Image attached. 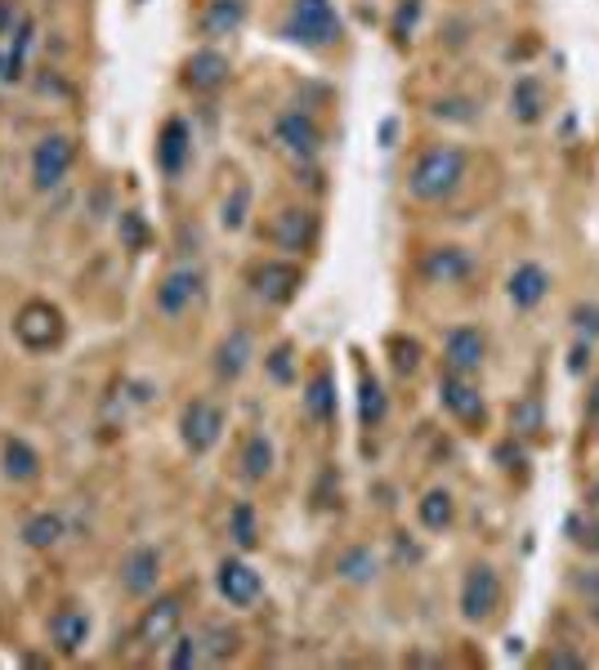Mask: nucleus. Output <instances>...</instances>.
I'll use <instances>...</instances> for the list:
<instances>
[{"label": "nucleus", "mask_w": 599, "mask_h": 670, "mask_svg": "<svg viewBox=\"0 0 599 670\" xmlns=\"http://www.w3.org/2000/svg\"><path fill=\"white\" fill-rule=\"evenodd\" d=\"M460 179H466V153L452 148V143H439V148H426L407 175V193L417 202H447Z\"/></svg>", "instance_id": "obj_1"}, {"label": "nucleus", "mask_w": 599, "mask_h": 670, "mask_svg": "<svg viewBox=\"0 0 599 670\" xmlns=\"http://www.w3.org/2000/svg\"><path fill=\"white\" fill-rule=\"evenodd\" d=\"M283 32L287 40L304 45V50H327V45L340 40V14L332 0H291Z\"/></svg>", "instance_id": "obj_2"}, {"label": "nucleus", "mask_w": 599, "mask_h": 670, "mask_svg": "<svg viewBox=\"0 0 599 670\" xmlns=\"http://www.w3.org/2000/svg\"><path fill=\"white\" fill-rule=\"evenodd\" d=\"M63 335H68V322H63V313L50 300H27L14 313V340L27 354H50V349H59Z\"/></svg>", "instance_id": "obj_3"}, {"label": "nucleus", "mask_w": 599, "mask_h": 670, "mask_svg": "<svg viewBox=\"0 0 599 670\" xmlns=\"http://www.w3.org/2000/svg\"><path fill=\"white\" fill-rule=\"evenodd\" d=\"M224 424H228V416H224L219 403L193 398L189 407H183V416H179V439H183V447H189L193 456H206L224 439Z\"/></svg>", "instance_id": "obj_4"}, {"label": "nucleus", "mask_w": 599, "mask_h": 670, "mask_svg": "<svg viewBox=\"0 0 599 670\" xmlns=\"http://www.w3.org/2000/svg\"><path fill=\"white\" fill-rule=\"evenodd\" d=\"M76 161V139L72 134H45L36 148H32V188L36 193H50L68 179Z\"/></svg>", "instance_id": "obj_5"}, {"label": "nucleus", "mask_w": 599, "mask_h": 670, "mask_svg": "<svg viewBox=\"0 0 599 670\" xmlns=\"http://www.w3.org/2000/svg\"><path fill=\"white\" fill-rule=\"evenodd\" d=\"M179 621H183V595H157L140 621H134V644L144 648H166L179 635Z\"/></svg>", "instance_id": "obj_6"}, {"label": "nucleus", "mask_w": 599, "mask_h": 670, "mask_svg": "<svg viewBox=\"0 0 599 670\" xmlns=\"http://www.w3.org/2000/svg\"><path fill=\"white\" fill-rule=\"evenodd\" d=\"M157 582H161V550H157V546H134V550H125V559H121V567H117L121 595L148 599V595L157 590Z\"/></svg>", "instance_id": "obj_7"}, {"label": "nucleus", "mask_w": 599, "mask_h": 670, "mask_svg": "<svg viewBox=\"0 0 599 670\" xmlns=\"http://www.w3.org/2000/svg\"><path fill=\"white\" fill-rule=\"evenodd\" d=\"M273 143H278V148H283L296 166H304V161H313L318 148H322V130L313 125L309 112H283L278 121H273Z\"/></svg>", "instance_id": "obj_8"}, {"label": "nucleus", "mask_w": 599, "mask_h": 670, "mask_svg": "<svg viewBox=\"0 0 599 670\" xmlns=\"http://www.w3.org/2000/svg\"><path fill=\"white\" fill-rule=\"evenodd\" d=\"M251 286H255V296L268 300V304H291L300 296V286H304V273L291 260H264V264L251 268Z\"/></svg>", "instance_id": "obj_9"}, {"label": "nucleus", "mask_w": 599, "mask_h": 670, "mask_svg": "<svg viewBox=\"0 0 599 670\" xmlns=\"http://www.w3.org/2000/svg\"><path fill=\"white\" fill-rule=\"evenodd\" d=\"M501 608V577L488 563H475L460 582V617L466 621H488Z\"/></svg>", "instance_id": "obj_10"}, {"label": "nucleus", "mask_w": 599, "mask_h": 670, "mask_svg": "<svg viewBox=\"0 0 599 670\" xmlns=\"http://www.w3.org/2000/svg\"><path fill=\"white\" fill-rule=\"evenodd\" d=\"M215 586H219V595H224L228 608H255L260 595H264L260 572L247 559H224L219 572H215Z\"/></svg>", "instance_id": "obj_11"}, {"label": "nucleus", "mask_w": 599, "mask_h": 670, "mask_svg": "<svg viewBox=\"0 0 599 670\" xmlns=\"http://www.w3.org/2000/svg\"><path fill=\"white\" fill-rule=\"evenodd\" d=\"M197 296H202V273H197V268H170V273L157 282L153 304H157L161 318H183V313L193 309Z\"/></svg>", "instance_id": "obj_12"}, {"label": "nucleus", "mask_w": 599, "mask_h": 670, "mask_svg": "<svg viewBox=\"0 0 599 670\" xmlns=\"http://www.w3.org/2000/svg\"><path fill=\"white\" fill-rule=\"evenodd\" d=\"M89 612L85 608H76V603H63V608H55V617H50V648L59 653V657H81L85 653V644H89Z\"/></svg>", "instance_id": "obj_13"}, {"label": "nucleus", "mask_w": 599, "mask_h": 670, "mask_svg": "<svg viewBox=\"0 0 599 670\" xmlns=\"http://www.w3.org/2000/svg\"><path fill=\"white\" fill-rule=\"evenodd\" d=\"M228 72H233L228 55H219V50H193L189 59H183V68H179V81H183V89H193V94H215V89L228 85Z\"/></svg>", "instance_id": "obj_14"}, {"label": "nucleus", "mask_w": 599, "mask_h": 670, "mask_svg": "<svg viewBox=\"0 0 599 670\" xmlns=\"http://www.w3.org/2000/svg\"><path fill=\"white\" fill-rule=\"evenodd\" d=\"M483 354H488V345H483V335L475 326H452L447 331V340H443V367L452 375H475L483 367Z\"/></svg>", "instance_id": "obj_15"}, {"label": "nucleus", "mask_w": 599, "mask_h": 670, "mask_svg": "<svg viewBox=\"0 0 599 670\" xmlns=\"http://www.w3.org/2000/svg\"><path fill=\"white\" fill-rule=\"evenodd\" d=\"M439 403L460 420V424H483V394L470 385V375H443L439 380Z\"/></svg>", "instance_id": "obj_16"}, {"label": "nucleus", "mask_w": 599, "mask_h": 670, "mask_svg": "<svg viewBox=\"0 0 599 670\" xmlns=\"http://www.w3.org/2000/svg\"><path fill=\"white\" fill-rule=\"evenodd\" d=\"M255 358V340H251V331L247 326H233L224 335V340L215 345V375L224 380V385H233V380H242V371L251 367Z\"/></svg>", "instance_id": "obj_17"}, {"label": "nucleus", "mask_w": 599, "mask_h": 670, "mask_svg": "<svg viewBox=\"0 0 599 670\" xmlns=\"http://www.w3.org/2000/svg\"><path fill=\"white\" fill-rule=\"evenodd\" d=\"M189 157H193V130H189V121L170 117L157 134V166H161V175L175 179V175H183Z\"/></svg>", "instance_id": "obj_18"}, {"label": "nucleus", "mask_w": 599, "mask_h": 670, "mask_svg": "<svg viewBox=\"0 0 599 670\" xmlns=\"http://www.w3.org/2000/svg\"><path fill=\"white\" fill-rule=\"evenodd\" d=\"M273 242L283 251H309L318 242V219L313 211H283L273 219Z\"/></svg>", "instance_id": "obj_19"}, {"label": "nucleus", "mask_w": 599, "mask_h": 670, "mask_svg": "<svg viewBox=\"0 0 599 670\" xmlns=\"http://www.w3.org/2000/svg\"><path fill=\"white\" fill-rule=\"evenodd\" d=\"M550 291V273L541 264H519L511 273V282H505V296H511L515 309H537Z\"/></svg>", "instance_id": "obj_20"}, {"label": "nucleus", "mask_w": 599, "mask_h": 670, "mask_svg": "<svg viewBox=\"0 0 599 670\" xmlns=\"http://www.w3.org/2000/svg\"><path fill=\"white\" fill-rule=\"evenodd\" d=\"M0 474L10 483H36L40 478V452L27 439H5L0 443Z\"/></svg>", "instance_id": "obj_21"}, {"label": "nucleus", "mask_w": 599, "mask_h": 670, "mask_svg": "<svg viewBox=\"0 0 599 670\" xmlns=\"http://www.w3.org/2000/svg\"><path fill=\"white\" fill-rule=\"evenodd\" d=\"M68 537V518L63 510H36L23 518V546L27 550H55Z\"/></svg>", "instance_id": "obj_22"}, {"label": "nucleus", "mask_w": 599, "mask_h": 670, "mask_svg": "<svg viewBox=\"0 0 599 670\" xmlns=\"http://www.w3.org/2000/svg\"><path fill=\"white\" fill-rule=\"evenodd\" d=\"M304 411L313 424H332L336 420V380L327 367H318L304 385Z\"/></svg>", "instance_id": "obj_23"}, {"label": "nucleus", "mask_w": 599, "mask_h": 670, "mask_svg": "<svg viewBox=\"0 0 599 670\" xmlns=\"http://www.w3.org/2000/svg\"><path fill=\"white\" fill-rule=\"evenodd\" d=\"M421 273H426L434 286H452V282H460V277L470 273V255L460 251V247H434V251L426 255Z\"/></svg>", "instance_id": "obj_24"}, {"label": "nucleus", "mask_w": 599, "mask_h": 670, "mask_svg": "<svg viewBox=\"0 0 599 670\" xmlns=\"http://www.w3.org/2000/svg\"><path fill=\"white\" fill-rule=\"evenodd\" d=\"M376 554H372V546H349V550H340L336 554V577L340 582H349V586H367L376 577Z\"/></svg>", "instance_id": "obj_25"}, {"label": "nucleus", "mask_w": 599, "mask_h": 670, "mask_svg": "<svg viewBox=\"0 0 599 670\" xmlns=\"http://www.w3.org/2000/svg\"><path fill=\"white\" fill-rule=\"evenodd\" d=\"M247 23V0H211L202 14V32L206 36H233Z\"/></svg>", "instance_id": "obj_26"}, {"label": "nucleus", "mask_w": 599, "mask_h": 670, "mask_svg": "<svg viewBox=\"0 0 599 670\" xmlns=\"http://www.w3.org/2000/svg\"><path fill=\"white\" fill-rule=\"evenodd\" d=\"M511 112L519 117V121H541V112H546V89H541V81H532V76H519L515 81V89H511Z\"/></svg>", "instance_id": "obj_27"}, {"label": "nucleus", "mask_w": 599, "mask_h": 670, "mask_svg": "<svg viewBox=\"0 0 599 670\" xmlns=\"http://www.w3.org/2000/svg\"><path fill=\"white\" fill-rule=\"evenodd\" d=\"M417 514H421V523H426L430 533H443V528H452V518H456V501H452L447 488H430V492L421 496Z\"/></svg>", "instance_id": "obj_28"}, {"label": "nucleus", "mask_w": 599, "mask_h": 670, "mask_svg": "<svg viewBox=\"0 0 599 670\" xmlns=\"http://www.w3.org/2000/svg\"><path fill=\"white\" fill-rule=\"evenodd\" d=\"M268 474H273V443L268 434H251L242 447V478L247 483H264Z\"/></svg>", "instance_id": "obj_29"}, {"label": "nucleus", "mask_w": 599, "mask_h": 670, "mask_svg": "<svg viewBox=\"0 0 599 670\" xmlns=\"http://www.w3.org/2000/svg\"><path fill=\"white\" fill-rule=\"evenodd\" d=\"M238 644H242V635L215 621V626L202 631V661H215V666H219V661H228V657L238 653Z\"/></svg>", "instance_id": "obj_30"}, {"label": "nucleus", "mask_w": 599, "mask_h": 670, "mask_svg": "<svg viewBox=\"0 0 599 670\" xmlns=\"http://www.w3.org/2000/svg\"><path fill=\"white\" fill-rule=\"evenodd\" d=\"M385 390H381V380L376 375H362V385H358V416L362 424H381L385 420Z\"/></svg>", "instance_id": "obj_31"}, {"label": "nucleus", "mask_w": 599, "mask_h": 670, "mask_svg": "<svg viewBox=\"0 0 599 670\" xmlns=\"http://www.w3.org/2000/svg\"><path fill=\"white\" fill-rule=\"evenodd\" d=\"M247 215H251V183H233V193H228L224 206H219V224L228 232H238L247 224Z\"/></svg>", "instance_id": "obj_32"}, {"label": "nucleus", "mask_w": 599, "mask_h": 670, "mask_svg": "<svg viewBox=\"0 0 599 670\" xmlns=\"http://www.w3.org/2000/svg\"><path fill=\"white\" fill-rule=\"evenodd\" d=\"M166 666L170 670H193V666H202V635H175L166 644Z\"/></svg>", "instance_id": "obj_33"}, {"label": "nucleus", "mask_w": 599, "mask_h": 670, "mask_svg": "<svg viewBox=\"0 0 599 670\" xmlns=\"http://www.w3.org/2000/svg\"><path fill=\"white\" fill-rule=\"evenodd\" d=\"M228 537H233L242 550L260 546V528H255V510L251 505H233V514H228Z\"/></svg>", "instance_id": "obj_34"}, {"label": "nucleus", "mask_w": 599, "mask_h": 670, "mask_svg": "<svg viewBox=\"0 0 599 670\" xmlns=\"http://www.w3.org/2000/svg\"><path fill=\"white\" fill-rule=\"evenodd\" d=\"M568 533H573V546H577V550L599 554V518H590V514H573V518H568Z\"/></svg>", "instance_id": "obj_35"}, {"label": "nucleus", "mask_w": 599, "mask_h": 670, "mask_svg": "<svg viewBox=\"0 0 599 670\" xmlns=\"http://www.w3.org/2000/svg\"><path fill=\"white\" fill-rule=\"evenodd\" d=\"M264 367H268V375L278 380V385H291L296 380V367H291V345H278L268 358H264Z\"/></svg>", "instance_id": "obj_36"}, {"label": "nucleus", "mask_w": 599, "mask_h": 670, "mask_svg": "<svg viewBox=\"0 0 599 670\" xmlns=\"http://www.w3.org/2000/svg\"><path fill=\"white\" fill-rule=\"evenodd\" d=\"M417 19H421V0H403L398 14H394V40H411V32H417Z\"/></svg>", "instance_id": "obj_37"}, {"label": "nucleus", "mask_w": 599, "mask_h": 670, "mask_svg": "<svg viewBox=\"0 0 599 670\" xmlns=\"http://www.w3.org/2000/svg\"><path fill=\"white\" fill-rule=\"evenodd\" d=\"M511 424L519 429V434H532V429H541V407L528 398V403H519L515 411H511Z\"/></svg>", "instance_id": "obj_38"}, {"label": "nucleus", "mask_w": 599, "mask_h": 670, "mask_svg": "<svg viewBox=\"0 0 599 670\" xmlns=\"http://www.w3.org/2000/svg\"><path fill=\"white\" fill-rule=\"evenodd\" d=\"M394 367L398 371H417L421 367V345L417 340H394Z\"/></svg>", "instance_id": "obj_39"}, {"label": "nucleus", "mask_w": 599, "mask_h": 670, "mask_svg": "<svg viewBox=\"0 0 599 670\" xmlns=\"http://www.w3.org/2000/svg\"><path fill=\"white\" fill-rule=\"evenodd\" d=\"M121 232H125V242H130L134 251L144 247V224H140V215H134V211H125V215H121Z\"/></svg>", "instance_id": "obj_40"}, {"label": "nucleus", "mask_w": 599, "mask_h": 670, "mask_svg": "<svg viewBox=\"0 0 599 670\" xmlns=\"http://www.w3.org/2000/svg\"><path fill=\"white\" fill-rule=\"evenodd\" d=\"M19 5H14V0H0V40H10V32L19 27Z\"/></svg>", "instance_id": "obj_41"}, {"label": "nucleus", "mask_w": 599, "mask_h": 670, "mask_svg": "<svg viewBox=\"0 0 599 670\" xmlns=\"http://www.w3.org/2000/svg\"><path fill=\"white\" fill-rule=\"evenodd\" d=\"M573 322H577L582 331L599 335V309H595V304H577V309H573Z\"/></svg>", "instance_id": "obj_42"}, {"label": "nucleus", "mask_w": 599, "mask_h": 670, "mask_svg": "<svg viewBox=\"0 0 599 670\" xmlns=\"http://www.w3.org/2000/svg\"><path fill=\"white\" fill-rule=\"evenodd\" d=\"M546 666H573V670H577V666H586V661H582L577 653H568V648H555V653L546 657Z\"/></svg>", "instance_id": "obj_43"}]
</instances>
